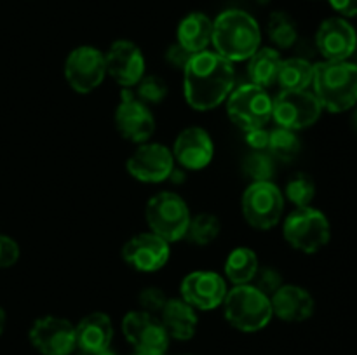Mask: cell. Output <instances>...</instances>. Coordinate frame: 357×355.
<instances>
[{
  "instance_id": "obj_1",
  "label": "cell",
  "mask_w": 357,
  "mask_h": 355,
  "mask_svg": "<svg viewBox=\"0 0 357 355\" xmlns=\"http://www.w3.org/2000/svg\"><path fill=\"white\" fill-rule=\"evenodd\" d=\"M234 84V63L215 51L197 52L183 68V96L195 111L215 110L225 103Z\"/></svg>"
},
{
  "instance_id": "obj_2",
  "label": "cell",
  "mask_w": 357,
  "mask_h": 355,
  "mask_svg": "<svg viewBox=\"0 0 357 355\" xmlns=\"http://www.w3.org/2000/svg\"><path fill=\"white\" fill-rule=\"evenodd\" d=\"M211 44L230 63L248 61L261 47V28L246 10L227 9L213 19Z\"/></svg>"
},
{
  "instance_id": "obj_3",
  "label": "cell",
  "mask_w": 357,
  "mask_h": 355,
  "mask_svg": "<svg viewBox=\"0 0 357 355\" xmlns=\"http://www.w3.org/2000/svg\"><path fill=\"white\" fill-rule=\"evenodd\" d=\"M312 93L323 110L344 113L357 104V65L352 61H319L314 65Z\"/></svg>"
},
{
  "instance_id": "obj_4",
  "label": "cell",
  "mask_w": 357,
  "mask_h": 355,
  "mask_svg": "<svg viewBox=\"0 0 357 355\" xmlns=\"http://www.w3.org/2000/svg\"><path fill=\"white\" fill-rule=\"evenodd\" d=\"M223 315L241 333H258L274 319L271 298L253 284L234 285L223 299Z\"/></svg>"
},
{
  "instance_id": "obj_5",
  "label": "cell",
  "mask_w": 357,
  "mask_h": 355,
  "mask_svg": "<svg viewBox=\"0 0 357 355\" xmlns=\"http://www.w3.org/2000/svg\"><path fill=\"white\" fill-rule=\"evenodd\" d=\"M282 235L295 251L303 254L319 253L331 239L330 219L312 205L295 207L284 218Z\"/></svg>"
},
{
  "instance_id": "obj_6",
  "label": "cell",
  "mask_w": 357,
  "mask_h": 355,
  "mask_svg": "<svg viewBox=\"0 0 357 355\" xmlns=\"http://www.w3.org/2000/svg\"><path fill=\"white\" fill-rule=\"evenodd\" d=\"M145 219L150 232L173 244L185 239L192 214L183 197L174 191H159L146 202Z\"/></svg>"
},
{
  "instance_id": "obj_7",
  "label": "cell",
  "mask_w": 357,
  "mask_h": 355,
  "mask_svg": "<svg viewBox=\"0 0 357 355\" xmlns=\"http://www.w3.org/2000/svg\"><path fill=\"white\" fill-rule=\"evenodd\" d=\"M286 198L274 181H251L241 197L243 218L251 228L272 230L284 214Z\"/></svg>"
},
{
  "instance_id": "obj_8",
  "label": "cell",
  "mask_w": 357,
  "mask_h": 355,
  "mask_svg": "<svg viewBox=\"0 0 357 355\" xmlns=\"http://www.w3.org/2000/svg\"><path fill=\"white\" fill-rule=\"evenodd\" d=\"M272 103L274 97L267 93V89L248 82L232 89L229 94L227 113L232 124L246 132L251 129L265 127V124L271 122Z\"/></svg>"
},
{
  "instance_id": "obj_9",
  "label": "cell",
  "mask_w": 357,
  "mask_h": 355,
  "mask_svg": "<svg viewBox=\"0 0 357 355\" xmlns=\"http://www.w3.org/2000/svg\"><path fill=\"white\" fill-rule=\"evenodd\" d=\"M63 75L75 93H93L107 79L105 52L94 45H79L72 49L65 59Z\"/></svg>"
},
{
  "instance_id": "obj_10",
  "label": "cell",
  "mask_w": 357,
  "mask_h": 355,
  "mask_svg": "<svg viewBox=\"0 0 357 355\" xmlns=\"http://www.w3.org/2000/svg\"><path fill=\"white\" fill-rule=\"evenodd\" d=\"M323 115V106L316 94L307 90H281L272 103V118L279 127L302 131L316 124Z\"/></svg>"
},
{
  "instance_id": "obj_11",
  "label": "cell",
  "mask_w": 357,
  "mask_h": 355,
  "mask_svg": "<svg viewBox=\"0 0 357 355\" xmlns=\"http://www.w3.org/2000/svg\"><path fill=\"white\" fill-rule=\"evenodd\" d=\"M114 124L119 134L135 145L150 141L155 132V117L149 104L136 97L135 90L122 89L121 101L114 113Z\"/></svg>"
},
{
  "instance_id": "obj_12",
  "label": "cell",
  "mask_w": 357,
  "mask_h": 355,
  "mask_svg": "<svg viewBox=\"0 0 357 355\" xmlns=\"http://www.w3.org/2000/svg\"><path fill=\"white\" fill-rule=\"evenodd\" d=\"M176 167L171 148L160 143L146 141L129 155L126 162L129 176L145 184L164 183L169 180L171 173Z\"/></svg>"
},
{
  "instance_id": "obj_13",
  "label": "cell",
  "mask_w": 357,
  "mask_h": 355,
  "mask_svg": "<svg viewBox=\"0 0 357 355\" xmlns=\"http://www.w3.org/2000/svg\"><path fill=\"white\" fill-rule=\"evenodd\" d=\"M122 334L136 352L164 354L169 347V334L160 317L145 310H131L122 319Z\"/></svg>"
},
{
  "instance_id": "obj_14",
  "label": "cell",
  "mask_w": 357,
  "mask_h": 355,
  "mask_svg": "<svg viewBox=\"0 0 357 355\" xmlns=\"http://www.w3.org/2000/svg\"><path fill=\"white\" fill-rule=\"evenodd\" d=\"M28 340L42 355H72L77 350L75 326L58 315L38 317L28 331Z\"/></svg>"
},
{
  "instance_id": "obj_15",
  "label": "cell",
  "mask_w": 357,
  "mask_h": 355,
  "mask_svg": "<svg viewBox=\"0 0 357 355\" xmlns=\"http://www.w3.org/2000/svg\"><path fill=\"white\" fill-rule=\"evenodd\" d=\"M229 282L215 270H194L180 284V298L201 312H211L223 305Z\"/></svg>"
},
{
  "instance_id": "obj_16",
  "label": "cell",
  "mask_w": 357,
  "mask_h": 355,
  "mask_svg": "<svg viewBox=\"0 0 357 355\" xmlns=\"http://www.w3.org/2000/svg\"><path fill=\"white\" fill-rule=\"evenodd\" d=\"M105 61L107 75H110L122 89H135L136 84L146 75V61L142 47L128 38L112 42L105 52Z\"/></svg>"
},
{
  "instance_id": "obj_17",
  "label": "cell",
  "mask_w": 357,
  "mask_h": 355,
  "mask_svg": "<svg viewBox=\"0 0 357 355\" xmlns=\"http://www.w3.org/2000/svg\"><path fill=\"white\" fill-rule=\"evenodd\" d=\"M122 260L142 274L162 270L171 258L169 242L152 232H142L126 240L122 246Z\"/></svg>"
},
{
  "instance_id": "obj_18",
  "label": "cell",
  "mask_w": 357,
  "mask_h": 355,
  "mask_svg": "<svg viewBox=\"0 0 357 355\" xmlns=\"http://www.w3.org/2000/svg\"><path fill=\"white\" fill-rule=\"evenodd\" d=\"M314 42L326 61H349L357 51V31L345 17L331 16L319 24Z\"/></svg>"
},
{
  "instance_id": "obj_19",
  "label": "cell",
  "mask_w": 357,
  "mask_h": 355,
  "mask_svg": "<svg viewBox=\"0 0 357 355\" xmlns=\"http://www.w3.org/2000/svg\"><path fill=\"white\" fill-rule=\"evenodd\" d=\"M171 152L178 167L185 171H202L215 159V143L206 129L190 125L180 131Z\"/></svg>"
},
{
  "instance_id": "obj_20",
  "label": "cell",
  "mask_w": 357,
  "mask_h": 355,
  "mask_svg": "<svg viewBox=\"0 0 357 355\" xmlns=\"http://www.w3.org/2000/svg\"><path fill=\"white\" fill-rule=\"evenodd\" d=\"M272 313L282 322H305L314 315L316 303L305 287L296 284H282L271 296Z\"/></svg>"
},
{
  "instance_id": "obj_21",
  "label": "cell",
  "mask_w": 357,
  "mask_h": 355,
  "mask_svg": "<svg viewBox=\"0 0 357 355\" xmlns=\"http://www.w3.org/2000/svg\"><path fill=\"white\" fill-rule=\"evenodd\" d=\"M114 322L105 312H91L75 326L77 348L80 352L108 350L114 341Z\"/></svg>"
},
{
  "instance_id": "obj_22",
  "label": "cell",
  "mask_w": 357,
  "mask_h": 355,
  "mask_svg": "<svg viewBox=\"0 0 357 355\" xmlns=\"http://www.w3.org/2000/svg\"><path fill=\"white\" fill-rule=\"evenodd\" d=\"M169 338L178 341H188L195 336L199 327L197 310L181 298H169L162 312L159 313Z\"/></svg>"
},
{
  "instance_id": "obj_23",
  "label": "cell",
  "mask_w": 357,
  "mask_h": 355,
  "mask_svg": "<svg viewBox=\"0 0 357 355\" xmlns=\"http://www.w3.org/2000/svg\"><path fill=\"white\" fill-rule=\"evenodd\" d=\"M213 40V19L201 10H192L181 17L176 28V42L192 54L208 51Z\"/></svg>"
},
{
  "instance_id": "obj_24",
  "label": "cell",
  "mask_w": 357,
  "mask_h": 355,
  "mask_svg": "<svg viewBox=\"0 0 357 355\" xmlns=\"http://www.w3.org/2000/svg\"><path fill=\"white\" fill-rule=\"evenodd\" d=\"M260 268L258 254L251 247L241 246L236 247L227 256L223 265V277L232 285L251 284Z\"/></svg>"
},
{
  "instance_id": "obj_25",
  "label": "cell",
  "mask_w": 357,
  "mask_h": 355,
  "mask_svg": "<svg viewBox=\"0 0 357 355\" xmlns=\"http://www.w3.org/2000/svg\"><path fill=\"white\" fill-rule=\"evenodd\" d=\"M281 52L275 47H260L248 59V77L251 84L267 87L278 84L279 68H281Z\"/></svg>"
},
{
  "instance_id": "obj_26",
  "label": "cell",
  "mask_w": 357,
  "mask_h": 355,
  "mask_svg": "<svg viewBox=\"0 0 357 355\" xmlns=\"http://www.w3.org/2000/svg\"><path fill=\"white\" fill-rule=\"evenodd\" d=\"M314 63L302 56L282 59L279 68L278 84L281 90H307L312 86Z\"/></svg>"
},
{
  "instance_id": "obj_27",
  "label": "cell",
  "mask_w": 357,
  "mask_h": 355,
  "mask_svg": "<svg viewBox=\"0 0 357 355\" xmlns=\"http://www.w3.org/2000/svg\"><path fill=\"white\" fill-rule=\"evenodd\" d=\"M267 33L275 49H289L298 42V26L291 14L284 10H274L268 16Z\"/></svg>"
},
{
  "instance_id": "obj_28",
  "label": "cell",
  "mask_w": 357,
  "mask_h": 355,
  "mask_svg": "<svg viewBox=\"0 0 357 355\" xmlns=\"http://www.w3.org/2000/svg\"><path fill=\"white\" fill-rule=\"evenodd\" d=\"M268 153L275 159V162L289 164L302 152V141L295 131L284 127H275L268 136Z\"/></svg>"
},
{
  "instance_id": "obj_29",
  "label": "cell",
  "mask_w": 357,
  "mask_h": 355,
  "mask_svg": "<svg viewBox=\"0 0 357 355\" xmlns=\"http://www.w3.org/2000/svg\"><path fill=\"white\" fill-rule=\"evenodd\" d=\"M220 232H222V221L218 216L213 212H199V214L192 216L185 239L195 246L204 247L215 242Z\"/></svg>"
},
{
  "instance_id": "obj_30",
  "label": "cell",
  "mask_w": 357,
  "mask_h": 355,
  "mask_svg": "<svg viewBox=\"0 0 357 355\" xmlns=\"http://www.w3.org/2000/svg\"><path fill=\"white\" fill-rule=\"evenodd\" d=\"M243 173L251 181H272L275 174V159L268 150H251L243 160Z\"/></svg>"
},
{
  "instance_id": "obj_31",
  "label": "cell",
  "mask_w": 357,
  "mask_h": 355,
  "mask_svg": "<svg viewBox=\"0 0 357 355\" xmlns=\"http://www.w3.org/2000/svg\"><path fill=\"white\" fill-rule=\"evenodd\" d=\"M284 198L291 202L295 207H307L312 204L316 197V183L312 178L305 173H296L286 181L284 187Z\"/></svg>"
},
{
  "instance_id": "obj_32",
  "label": "cell",
  "mask_w": 357,
  "mask_h": 355,
  "mask_svg": "<svg viewBox=\"0 0 357 355\" xmlns=\"http://www.w3.org/2000/svg\"><path fill=\"white\" fill-rule=\"evenodd\" d=\"M135 94L145 104H159L167 96V84L159 75H145L135 87Z\"/></svg>"
},
{
  "instance_id": "obj_33",
  "label": "cell",
  "mask_w": 357,
  "mask_h": 355,
  "mask_svg": "<svg viewBox=\"0 0 357 355\" xmlns=\"http://www.w3.org/2000/svg\"><path fill=\"white\" fill-rule=\"evenodd\" d=\"M167 299L169 298H167V294L162 289L157 287V285H146V287H143L142 291H139L138 305L139 310H145V312L157 315V313L162 312Z\"/></svg>"
},
{
  "instance_id": "obj_34",
  "label": "cell",
  "mask_w": 357,
  "mask_h": 355,
  "mask_svg": "<svg viewBox=\"0 0 357 355\" xmlns=\"http://www.w3.org/2000/svg\"><path fill=\"white\" fill-rule=\"evenodd\" d=\"M251 284H253L258 291H261L265 296H268V298H271V296L274 294V292L278 291L282 284H284V281H282L281 271L275 270V268L260 267Z\"/></svg>"
},
{
  "instance_id": "obj_35",
  "label": "cell",
  "mask_w": 357,
  "mask_h": 355,
  "mask_svg": "<svg viewBox=\"0 0 357 355\" xmlns=\"http://www.w3.org/2000/svg\"><path fill=\"white\" fill-rule=\"evenodd\" d=\"M20 244L9 235L0 233V268H10L20 261Z\"/></svg>"
},
{
  "instance_id": "obj_36",
  "label": "cell",
  "mask_w": 357,
  "mask_h": 355,
  "mask_svg": "<svg viewBox=\"0 0 357 355\" xmlns=\"http://www.w3.org/2000/svg\"><path fill=\"white\" fill-rule=\"evenodd\" d=\"M192 56H194V54H192L190 51H187V49L181 47V45L178 44V42H174V44H171L169 47H167L166 61L169 63V65L173 66V68L181 70V72H183V68H185V66H187V63L190 61Z\"/></svg>"
},
{
  "instance_id": "obj_37",
  "label": "cell",
  "mask_w": 357,
  "mask_h": 355,
  "mask_svg": "<svg viewBox=\"0 0 357 355\" xmlns=\"http://www.w3.org/2000/svg\"><path fill=\"white\" fill-rule=\"evenodd\" d=\"M244 134H246L244 136L246 145L250 146L251 150H267L271 131H267L265 127H258V129H251V131H246Z\"/></svg>"
},
{
  "instance_id": "obj_38",
  "label": "cell",
  "mask_w": 357,
  "mask_h": 355,
  "mask_svg": "<svg viewBox=\"0 0 357 355\" xmlns=\"http://www.w3.org/2000/svg\"><path fill=\"white\" fill-rule=\"evenodd\" d=\"M331 9L338 14V16L345 17H357V0H328Z\"/></svg>"
},
{
  "instance_id": "obj_39",
  "label": "cell",
  "mask_w": 357,
  "mask_h": 355,
  "mask_svg": "<svg viewBox=\"0 0 357 355\" xmlns=\"http://www.w3.org/2000/svg\"><path fill=\"white\" fill-rule=\"evenodd\" d=\"M6 324H7V313L6 310L0 306V336L3 334V329H6Z\"/></svg>"
},
{
  "instance_id": "obj_40",
  "label": "cell",
  "mask_w": 357,
  "mask_h": 355,
  "mask_svg": "<svg viewBox=\"0 0 357 355\" xmlns=\"http://www.w3.org/2000/svg\"><path fill=\"white\" fill-rule=\"evenodd\" d=\"M79 355H115V354L108 348V350H101V352H80Z\"/></svg>"
},
{
  "instance_id": "obj_41",
  "label": "cell",
  "mask_w": 357,
  "mask_h": 355,
  "mask_svg": "<svg viewBox=\"0 0 357 355\" xmlns=\"http://www.w3.org/2000/svg\"><path fill=\"white\" fill-rule=\"evenodd\" d=\"M135 355H164V354H149V352H136Z\"/></svg>"
},
{
  "instance_id": "obj_42",
  "label": "cell",
  "mask_w": 357,
  "mask_h": 355,
  "mask_svg": "<svg viewBox=\"0 0 357 355\" xmlns=\"http://www.w3.org/2000/svg\"><path fill=\"white\" fill-rule=\"evenodd\" d=\"M354 125H356V129H357V108H356V113H354Z\"/></svg>"
},
{
  "instance_id": "obj_43",
  "label": "cell",
  "mask_w": 357,
  "mask_h": 355,
  "mask_svg": "<svg viewBox=\"0 0 357 355\" xmlns=\"http://www.w3.org/2000/svg\"><path fill=\"white\" fill-rule=\"evenodd\" d=\"M356 65H357V51H356Z\"/></svg>"
},
{
  "instance_id": "obj_44",
  "label": "cell",
  "mask_w": 357,
  "mask_h": 355,
  "mask_svg": "<svg viewBox=\"0 0 357 355\" xmlns=\"http://www.w3.org/2000/svg\"><path fill=\"white\" fill-rule=\"evenodd\" d=\"M183 355H188V354H183Z\"/></svg>"
}]
</instances>
